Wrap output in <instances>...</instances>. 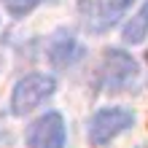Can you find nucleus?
Segmentation results:
<instances>
[{
    "instance_id": "1",
    "label": "nucleus",
    "mask_w": 148,
    "mask_h": 148,
    "mask_svg": "<svg viewBox=\"0 0 148 148\" xmlns=\"http://www.w3.org/2000/svg\"><path fill=\"white\" fill-rule=\"evenodd\" d=\"M137 73H140V67H137V62L127 54V51L110 49V51H105V57H102V62H100L97 89L100 92H110V94L124 92L127 86H132Z\"/></svg>"
},
{
    "instance_id": "5",
    "label": "nucleus",
    "mask_w": 148,
    "mask_h": 148,
    "mask_svg": "<svg viewBox=\"0 0 148 148\" xmlns=\"http://www.w3.org/2000/svg\"><path fill=\"white\" fill-rule=\"evenodd\" d=\"M62 145H65V121L59 113H46L30 124L27 148H62Z\"/></svg>"
},
{
    "instance_id": "2",
    "label": "nucleus",
    "mask_w": 148,
    "mask_h": 148,
    "mask_svg": "<svg viewBox=\"0 0 148 148\" xmlns=\"http://www.w3.org/2000/svg\"><path fill=\"white\" fill-rule=\"evenodd\" d=\"M57 84L51 75H43V73H30L19 78V84L14 86V94H11V113L14 116H24V113L35 110L43 100H49L54 94Z\"/></svg>"
},
{
    "instance_id": "7",
    "label": "nucleus",
    "mask_w": 148,
    "mask_h": 148,
    "mask_svg": "<svg viewBox=\"0 0 148 148\" xmlns=\"http://www.w3.org/2000/svg\"><path fill=\"white\" fill-rule=\"evenodd\" d=\"M148 35V0L143 3V8L132 16V22L124 27V40L127 43H143Z\"/></svg>"
},
{
    "instance_id": "3",
    "label": "nucleus",
    "mask_w": 148,
    "mask_h": 148,
    "mask_svg": "<svg viewBox=\"0 0 148 148\" xmlns=\"http://www.w3.org/2000/svg\"><path fill=\"white\" fill-rule=\"evenodd\" d=\"M135 0H78L84 27L89 32H105L129 11Z\"/></svg>"
},
{
    "instance_id": "9",
    "label": "nucleus",
    "mask_w": 148,
    "mask_h": 148,
    "mask_svg": "<svg viewBox=\"0 0 148 148\" xmlns=\"http://www.w3.org/2000/svg\"><path fill=\"white\" fill-rule=\"evenodd\" d=\"M137 148H148V145H137Z\"/></svg>"
},
{
    "instance_id": "4",
    "label": "nucleus",
    "mask_w": 148,
    "mask_h": 148,
    "mask_svg": "<svg viewBox=\"0 0 148 148\" xmlns=\"http://www.w3.org/2000/svg\"><path fill=\"white\" fill-rule=\"evenodd\" d=\"M132 110L127 108H102L92 116L89 121V140L92 145H105L110 143L113 137H119L121 132H127L129 127H132Z\"/></svg>"
},
{
    "instance_id": "6",
    "label": "nucleus",
    "mask_w": 148,
    "mask_h": 148,
    "mask_svg": "<svg viewBox=\"0 0 148 148\" xmlns=\"http://www.w3.org/2000/svg\"><path fill=\"white\" fill-rule=\"evenodd\" d=\"M81 54H84V49L70 30H57L54 38L49 40V59L57 70H65V67L75 65L81 59Z\"/></svg>"
},
{
    "instance_id": "8",
    "label": "nucleus",
    "mask_w": 148,
    "mask_h": 148,
    "mask_svg": "<svg viewBox=\"0 0 148 148\" xmlns=\"http://www.w3.org/2000/svg\"><path fill=\"white\" fill-rule=\"evenodd\" d=\"M40 3V0H3V5H5V11L14 16V19H22V16H27L32 8H35Z\"/></svg>"
}]
</instances>
